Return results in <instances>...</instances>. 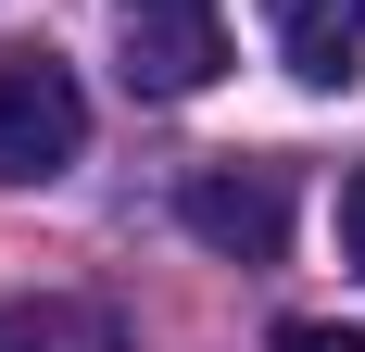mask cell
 I'll use <instances>...</instances> for the list:
<instances>
[{"label": "cell", "instance_id": "cell-5", "mask_svg": "<svg viewBox=\"0 0 365 352\" xmlns=\"http://www.w3.org/2000/svg\"><path fill=\"white\" fill-rule=\"evenodd\" d=\"M277 352H365V327H328V315H290V327H277Z\"/></svg>", "mask_w": 365, "mask_h": 352}, {"label": "cell", "instance_id": "cell-2", "mask_svg": "<svg viewBox=\"0 0 365 352\" xmlns=\"http://www.w3.org/2000/svg\"><path fill=\"white\" fill-rule=\"evenodd\" d=\"M177 214H189V239L227 252V264H277L290 252V176L277 164H202L177 189Z\"/></svg>", "mask_w": 365, "mask_h": 352}, {"label": "cell", "instance_id": "cell-3", "mask_svg": "<svg viewBox=\"0 0 365 352\" xmlns=\"http://www.w3.org/2000/svg\"><path fill=\"white\" fill-rule=\"evenodd\" d=\"M264 26H277V63L302 88H353L365 76V0H264Z\"/></svg>", "mask_w": 365, "mask_h": 352}, {"label": "cell", "instance_id": "cell-6", "mask_svg": "<svg viewBox=\"0 0 365 352\" xmlns=\"http://www.w3.org/2000/svg\"><path fill=\"white\" fill-rule=\"evenodd\" d=\"M113 26H215V0H113Z\"/></svg>", "mask_w": 365, "mask_h": 352}, {"label": "cell", "instance_id": "cell-4", "mask_svg": "<svg viewBox=\"0 0 365 352\" xmlns=\"http://www.w3.org/2000/svg\"><path fill=\"white\" fill-rule=\"evenodd\" d=\"M227 63V26H126V88L139 101H189V88H215Z\"/></svg>", "mask_w": 365, "mask_h": 352}, {"label": "cell", "instance_id": "cell-1", "mask_svg": "<svg viewBox=\"0 0 365 352\" xmlns=\"http://www.w3.org/2000/svg\"><path fill=\"white\" fill-rule=\"evenodd\" d=\"M88 151V88H76L51 51H0V176L38 189Z\"/></svg>", "mask_w": 365, "mask_h": 352}, {"label": "cell", "instance_id": "cell-7", "mask_svg": "<svg viewBox=\"0 0 365 352\" xmlns=\"http://www.w3.org/2000/svg\"><path fill=\"white\" fill-rule=\"evenodd\" d=\"M340 252H353V264H365V164L340 176Z\"/></svg>", "mask_w": 365, "mask_h": 352}]
</instances>
